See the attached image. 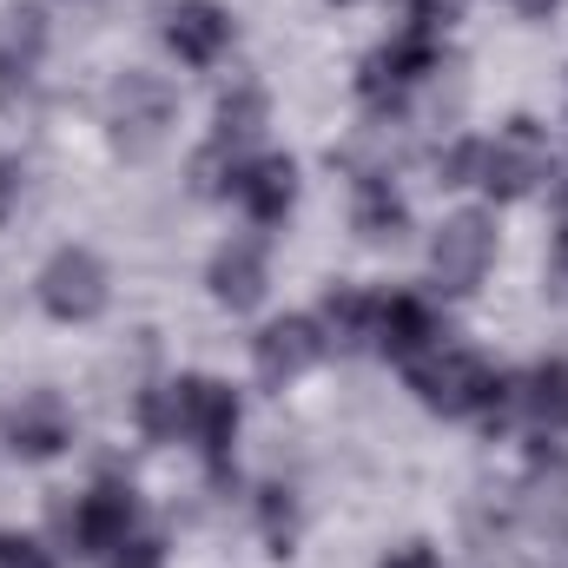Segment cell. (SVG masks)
Listing matches in <instances>:
<instances>
[{
	"label": "cell",
	"mask_w": 568,
	"mask_h": 568,
	"mask_svg": "<svg viewBox=\"0 0 568 568\" xmlns=\"http://www.w3.org/2000/svg\"><path fill=\"white\" fill-rule=\"evenodd\" d=\"M436 67H443V33L404 20L390 40H377V47L357 60V100H364L377 120H390V113L410 106V93L424 87Z\"/></svg>",
	"instance_id": "1"
},
{
	"label": "cell",
	"mask_w": 568,
	"mask_h": 568,
	"mask_svg": "<svg viewBox=\"0 0 568 568\" xmlns=\"http://www.w3.org/2000/svg\"><path fill=\"white\" fill-rule=\"evenodd\" d=\"M179 126V93L165 73H145V67H126L113 87H106V140L120 159H152L159 145L172 140Z\"/></svg>",
	"instance_id": "2"
},
{
	"label": "cell",
	"mask_w": 568,
	"mask_h": 568,
	"mask_svg": "<svg viewBox=\"0 0 568 568\" xmlns=\"http://www.w3.org/2000/svg\"><path fill=\"white\" fill-rule=\"evenodd\" d=\"M404 377H410L417 404L436 410V417H483L489 397H496V384H503V371L489 357H476V351H463L449 337L436 351H424L417 364H404Z\"/></svg>",
	"instance_id": "3"
},
{
	"label": "cell",
	"mask_w": 568,
	"mask_h": 568,
	"mask_svg": "<svg viewBox=\"0 0 568 568\" xmlns=\"http://www.w3.org/2000/svg\"><path fill=\"white\" fill-rule=\"evenodd\" d=\"M60 536H67V549L73 556H93V562H106L113 549H126L133 536H140V489L126 483V476H93L67 509H60Z\"/></svg>",
	"instance_id": "4"
},
{
	"label": "cell",
	"mask_w": 568,
	"mask_h": 568,
	"mask_svg": "<svg viewBox=\"0 0 568 568\" xmlns=\"http://www.w3.org/2000/svg\"><path fill=\"white\" fill-rule=\"evenodd\" d=\"M542 179H549V133L529 113H516L509 126H496V140H476V185L496 205L529 199Z\"/></svg>",
	"instance_id": "5"
},
{
	"label": "cell",
	"mask_w": 568,
	"mask_h": 568,
	"mask_svg": "<svg viewBox=\"0 0 568 568\" xmlns=\"http://www.w3.org/2000/svg\"><path fill=\"white\" fill-rule=\"evenodd\" d=\"M33 297L53 324H93L113 304V272L93 245H60L40 272H33Z\"/></svg>",
	"instance_id": "6"
},
{
	"label": "cell",
	"mask_w": 568,
	"mask_h": 568,
	"mask_svg": "<svg viewBox=\"0 0 568 568\" xmlns=\"http://www.w3.org/2000/svg\"><path fill=\"white\" fill-rule=\"evenodd\" d=\"M489 265H496V219L476 212V205L449 212L436 225V239H429V284L443 297H469L476 284L489 278Z\"/></svg>",
	"instance_id": "7"
},
{
	"label": "cell",
	"mask_w": 568,
	"mask_h": 568,
	"mask_svg": "<svg viewBox=\"0 0 568 568\" xmlns=\"http://www.w3.org/2000/svg\"><path fill=\"white\" fill-rule=\"evenodd\" d=\"M239 424H245V404L225 377H192V410H185V443L199 449L205 476H232V449H239Z\"/></svg>",
	"instance_id": "8"
},
{
	"label": "cell",
	"mask_w": 568,
	"mask_h": 568,
	"mask_svg": "<svg viewBox=\"0 0 568 568\" xmlns=\"http://www.w3.org/2000/svg\"><path fill=\"white\" fill-rule=\"evenodd\" d=\"M324 324L311 317V311H284V317H272L258 337H252V371H258V384H272V390H284V384H297L304 371H317L324 364Z\"/></svg>",
	"instance_id": "9"
},
{
	"label": "cell",
	"mask_w": 568,
	"mask_h": 568,
	"mask_svg": "<svg viewBox=\"0 0 568 568\" xmlns=\"http://www.w3.org/2000/svg\"><path fill=\"white\" fill-rule=\"evenodd\" d=\"M205 284H212V304L219 311H258L265 304V291H272V252H265V239L258 232H232L219 252H212V265H205Z\"/></svg>",
	"instance_id": "10"
},
{
	"label": "cell",
	"mask_w": 568,
	"mask_h": 568,
	"mask_svg": "<svg viewBox=\"0 0 568 568\" xmlns=\"http://www.w3.org/2000/svg\"><path fill=\"white\" fill-rule=\"evenodd\" d=\"M73 443V410L60 390H27L7 417H0V449L20 463H53Z\"/></svg>",
	"instance_id": "11"
},
{
	"label": "cell",
	"mask_w": 568,
	"mask_h": 568,
	"mask_svg": "<svg viewBox=\"0 0 568 568\" xmlns=\"http://www.w3.org/2000/svg\"><path fill=\"white\" fill-rule=\"evenodd\" d=\"M232 40H239L232 7H219V0H172V7H165V47H172V60L192 67V73L219 67V60L232 53Z\"/></svg>",
	"instance_id": "12"
},
{
	"label": "cell",
	"mask_w": 568,
	"mask_h": 568,
	"mask_svg": "<svg viewBox=\"0 0 568 568\" xmlns=\"http://www.w3.org/2000/svg\"><path fill=\"white\" fill-rule=\"evenodd\" d=\"M47 67V13L40 7H0V113L27 106Z\"/></svg>",
	"instance_id": "13"
},
{
	"label": "cell",
	"mask_w": 568,
	"mask_h": 568,
	"mask_svg": "<svg viewBox=\"0 0 568 568\" xmlns=\"http://www.w3.org/2000/svg\"><path fill=\"white\" fill-rule=\"evenodd\" d=\"M449 331L436 317L424 291H377V331H371V351L397 357V364H417L424 351H436Z\"/></svg>",
	"instance_id": "14"
},
{
	"label": "cell",
	"mask_w": 568,
	"mask_h": 568,
	"mask_svg": "<svg viewBox=\"0 0 568 568\" xmlns=\"http://www.w3.org/2000/svg\"><path fill=\"white\" fill-rule=\"evenodd\" d=\"M232 199H239V212H245L252 225H284V219L297 212V159H291V152H258V159H245Z\"/></svg>",
	"instance_id": "15"
},
{
	"label": "cell",
	"mask_w": 568,
	"mask_h": 568,
	"mask_svg": "<svg viewBox=\"0 0 568 568\" xmlns=\"http://www.w3.org/2000/svg\"><path fill=\"white\" fill-rule=\"evenodd\" d=\"M516 417L536 429L542 443L568 436V357H536L516 377Z\"/></svg>",
	"instance_id": "16"
},
{
	"label": "cell",
	"mask_w": 568,
	"mask_h": 568,
	"mask_svg": "<svg viewBox=\"0 0 568 568\" xmlns=\"http://www.w3.org/2000/svg\"><path fill=\"white\" fill-rule=\"evenodd\" d=\"M351 225L364 245H397L410 232V199L397 192L390 172H357V192H351Z\"/></svg>",
	"instance_id": "17"
},
{
	"label": "cell",
	"mask_w": 568,
	"mask_h": 568,
	"mask_svg": "<svg viewBox=\"0 0 568 568\" xmlns=\"http://www.w3.org/2000/svg\"><path fill=\"white\" fill-rule=\"evenodd\" d=\"M311 317L324 324V344H331V351H371V331H377V291L337 284Z\"/></svg>",
	"instance_id": "18"
},
{
	"label": "cell",
	"mask_w": 568,
	"mask_h": 568,
	"mask_svg": "<svg viewBox=\"0 0 568 568\" xmlns=\"http://www.w3.org/2000/svg\"><path fill=\"white\" fill-rule=\"evenodd\" d=\"M185 410H192V377H159L140 390V429L152 443H185Z\"/></svg>",
	"instance_id": "19"
},
{
	"label": "cell",
	"mask_w": 568,
	"mask_h": 568,
	"mask_svg": "<svg viewBox=\"0 0 568 568\" xmlns=\"http://www.w3.org/2000/svg\"><path fill=\"white\" fill-rule=\"evenodd\" d=\"M252 509H258V542H265V549L284 562V556L297 549V529H304V516H297V496H291L284 483H265Z\"/></svg>",
	"instance_id": "20"
},
{
	"label": "cell",
	"mask_w": 568,
	"mask_h": 568,
	"mask_svg": "<svg viewBox=\"0 0 568 568\" xmlns=\"http://www.w3.org/2000/svg\"><path fill=\"white\" fill-rule=\"evenodd\" d=\"M0 568H53V556L40 549V536H27V529H0Z\"/></svg>",
	"instance_id": "21"
},
{
	"label": "cell",
	"mask_w": 568,
	"mask_h": 568,
	"mask_svg": "<svg viewBox=\"0 0 568 568\" xmlns=\"http://www.w3.org/2000/svg\"><path fill=\"white\" fill-rule=\"evenodd\" d=\"M436 179L443 185H476V140H456L443 159H436Z\"/></svg>",
	"instance_id": "22"
},
{
	"label": "cell",
	"mask_w": 568,
	"mask_h": 568,
	"mask_svg": "<svg viewBox=\"0 0 568 568\" xmlns=\"http://www.w3.org/2000/svg\"><path fill=\"white\" fill-rule=\"evenodd\" d=\"M469 0H410V27H429V33H449L463 20Z\"/></svg>",
	"instance_id": "23"
},
{
	"label": "cell",
	"mask_w": 568,
	"mask_h": 568,
	"mask_svg": "<svg viewBox=\"0 0 568 568\" xmlns=\"http://www.w3.org/2000/svg\"><path fill=\"white\" fill-rule=\"evenodd\" d=\"M542 284H549V297L568 304V219L556 225V239H549V265H542Z\"/></svg>",
	"instance_id": "24"
},
{
	"label": "cell",
	"mask_w": 568,
	"mask_h": 568,
	"mask_svg": "<svg viewBox=\"0 0 568 568\" xmlns=\"http://www.w3.org/2000/svg\"><path fill=\"white\" fill-rule=\"evenodd\" d=\"M100 568H165V549H159L152 536H133L126 549H113V556H106Z\"/></svg>",
	"instance_id": "25"
},
{
	"label": "cell",
	"mask_w": 568,
	"mask_h": 568,
	"mask_svg": "<svg viewBox=\"0 0 568 568\" xmlns=\"http://www.w3.org/2000/svg\"><path fill=\"white\" fill-rule=\"evenodd\" d=\"M20 192H27V172H20V159H13V152H0V225L20 212Z\"/></svg>",
	"instance_id": "26"
},
{
	"label": "cell",
	"mask_w": 568,
	"mask_h": 568,
	"mask_svg": "<svg viewBox=\"0 0 568 568\" xmlns=\"http://www.w3.org/2000/svg\"><path fill=\"white\" fill-rule=\"evenodd\" d=\"M384 568H443V562H436V549H429V542H404V549H390V556H384Z\"/></svg>",
	"instance_id": "27"
},
{
	"label": "cell",
	"mask_w": 568,
	"mask_h": 568,
	"mask_svg": "<svg viewBox=\"0 0 568 568\" xmlns=\"http://www.w3.org/2000/svg\"><path fill=\"white\" fill-rule=\"evenodd\" d=\"M509 7H516V13H529V20H542V13H556L562 0H509Z\"/></svg>",
	"instance_id": "28"
},
{
	"label": "cell",
	"mask_w": 568,
	"mask_h": 568,
	"mask_svg": "<svg viewBox=\"0 0 568 568\" xmlns=\"http://www.w3.org/2000/svg\"><path fill=\"white\" fill-rule=\"evenodd\" d=\"M331 7H364V0H331Z\"/></svg>",
	"instance_id": "29"
}]
</instances>
